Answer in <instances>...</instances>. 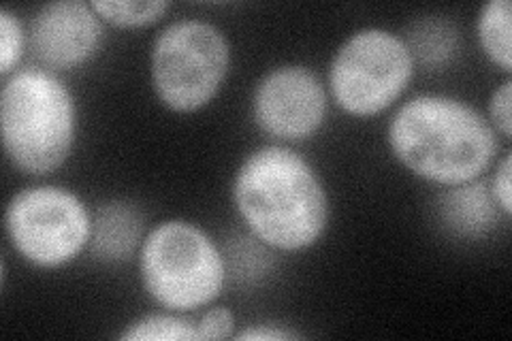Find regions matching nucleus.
I'll list each match as a JSON object with an SVG mask.
<instances>
[{
	"label": "nucleus",
	"mask_w": 512,
	"mask_h": 341,
	"mask_svg": "<svg viewBox=\"0 0 512 341\" xmlns=\"http://www.w3.org/2000/svg\"><path fill=\"white\" fill-rule=\"evenodd\" d=\"M197 327L201 339H227L233 335L235 318L227 307H214L201 318Z\"/></svg>",
	"instance_id": "obj_18"
},
{
	"label": "nucleus",
	"mask_w": 512,
	"mask_h": 341,
	"mask_svg": "<svg viewBox=\"0 0 512 341\" xmlns=\"http://www.w3.org/2000/svg\"><path fill=\"white\" fill-rule=\"evenodd\" d=\"M491 194L506 216L512 214V156L506 154L493 177Z\"/></svg>",
	"instance_id": "obj_19"
},
{
	"label": "nucleus",
	"mask_w": 512,
	"mask_h": 341,
	"mask_svg": "<svg viewBox=\"0 0 512 341\" xmlns=\"http://www.w3.org/2000/svg\"><path fill=\"white\" fill-rule=\"evenodd\" d=\"M478 39L483 45L489 60L500 67L504 73H510V3L508 0H491L480 11L478 18Z\"/></svg>",
	"instance_id": "obj_13"
},
{
	"label": "nucleus",
	"mask_w": 512,
	"mask_h": 341,
	"mask_svg": "<svg viewBox=\"0 0 512 341\" xmlns=\"http://www.w3.org/2000/svg\"><path fill=\"white\" fill-rule=\"evenodd\" d=\"M395 158L423 180L461 186L478 180L498 152L493 126L451 96H416L389 124Z\"/></svg>",
	"instance_id": "obj_2"
},
{
	"label": "nucleus",
	"mask_w": 512,
	"mask_h": 341,
	"mask_svg": "<svg viewBox=\"0 0 512 341\" xmlns=\"http://www.w3.org/2000/svg\"><path fill=\"white\" fill-rule=\"evenodd\" d=\"M412 60H419L427 69H442L459 50V32L451 20L442 15H425L408 26Z\"/></svg>",
	"instance_id": "obj_12"
},
{
	"label": "nucleus",
	"mask_w": 512,
	"mask_h": 341,
	"mask_svg": "<svg viewBox=\"0 0 512 341\" xmlns=\"http://www.w3.org/2000/svg\"><path fill=\"white\" fill-rule=\"evenodd\" d=\"M301 335L288 329L280 327H269V324H259V327H250L244 329L242 333H237V339L242 341H286V339H299Z\"/></svg>",
	"instance_id": "obj_20"
},
{
	"label": "nucleus",
	"mask_w": 512,
	"mask_h": 341,
	"mask_svg": "<svg viewBox=\"0 0 512 341\" xmlns=\"http://www.w3.org/2000/svg\"><path fill=\"white\" fill-rule=\"evenodd\" d=\"M101 39V18L92 5L79 0L45 5L30 24L32 54L47 69H73L90 60Z\"/></svg>",
	"instance_id": "obj_9"
},
{
	"label": "nucleus",
	"mask_w": 512,
	"mask_h": 341,
	"mask_svg": "<svg viewBox=\"0 0 512 341\" xmlns=\"http://www.w3.org/2000/svg\"><path fill=\"white\" fill-rule=\"evenodd\" d=\"M254 122L271 137L301 141L312 137L327 116V92L318 75L301 64L269 71L254 90Z\"/></svg>",
	"instance_id": "obj_8"
},
{
	"label": "nucleus",
	"mask_w": 512,
	"mask_h": 341,
	"mask_svg": "<svg viewBox=\"0 0 512 341\" xmlns=\"http://www.w3.org/2000/svg\"><path fill=\"white\" fill-rule=\"evenodd\" d=\"M438 218L448 233L478 239L498 224V203L483 182H468L444 190L438 203Z\"/></svg>",
	"instance_id": "obj_11"
},
{
	"label": "nucleus",
	"mask_w": 512,
	"mask_h": 341,
	"mask_svg": "<svg viewBox=\"0 0 512 341\" xmlns=\"http://www.w3.org/2000/svg\"><path fill=\"white\" fill-rule=\"evenodd\" d=\"M165 0H94L92 9L101 20L120 26L137 28L163 18L167 11Z\"/></svg>",
	"instance_id": "obj_14"
},
{
	"label": "nucleus",
	"mask_w": 512,
	"mask_h": 341,
	"mask_svg": "<svg viewBox=\"0 0 512 341\" xmlns=\"http://www.w3.org/2000/svg\"><path fill=\"white\" fill-rule=\"evenodd\" d=\"M5 229L28 263L52 269L71 263L88 246L92 216L73 192L32 186L9 201Z\"/></svg>",
	"instance_id": "obj_7"
},
{
	"label": "nucleus",
	"mask_w": 512,
	"mask_h": 341,
	"mask_svg": "<svg viewBox=\"0 0 512 341\" xmlns=\"http://www.w3.org/2000/svg\"><path fill=\"white\" fill-rule=\"evenodd\" d=\"M489 116L495 126V131H500L502 137H512V81L506 79L504 84L491 94L489 101Z\"/></svg>",
	"instance_id": "obj_17"
},
{
	"label": "nucleus",
	"mask_w": 512,
	"mask_h": 341,
	"mask_svg": "<svg viewBox=\"0 0 512 341\" xmlns=\"http://www.w3.org/2000/svg\"><path fill=\"white\" fill-rule=\"evenodd\" d=\"M146 216L131 201H107L96 207L92 216L90 252L103 263L131 261L143 246Z\"/></svg>",
	"instance_id": "obj_10"
},
{
	"label": "nucleus",
	"mask_w": 512,
	"mask_h": 341,
	"mask_svg": "<svg viewBox=\"0 0 512 341\" xmlns=\"http://www.w3.org/2000/svg\"><path fill=\"white\" fill-rule=\"evenodd\" d=\"M231 47L220 28L203 20L169 24L152 47V84L173 111H197L210 103L227 77Z\"/></svg>",
	"instance_id": "obj_5"
},
{
	"label": "nucleus",
	"mask_w": 512,
	"mask_h": 341,
	"mask_svg": "<svg viewBox=\"0 0 512 341\" xmlns=\"http://www.w3.org/2000/svg\"><path fill=\"white\" fill-rule=\"evenodd\" d=\"M233 201L248 229L265 246L310 248L329 222L323 182L299 154L267 145L252 152L233 182Z\"/></svg>",
	"instance_id": "obj_1"
},
{
	"label": "nucleus",
	"mask_w": 512,
	"mask_h": 341,
	"mask_svg": "<svg viewBox=\"0 0 512 341\" xmlns=\"http://www.w3.org/2000/svg\"><path fill=\"white\" fill-rule=\"evenodd\" d=\"M139 265L150 297L173 312H195L212 303L227 275L212 237L184 220L158 224L143 239Z\"/></svg>",
	"instance_id": "obj_4"
},
{
	"label": "nucleus",
	"mask_w": 512,
	"mask_h": 341,
	"mask_svg": "<svg viewBox=\"0 0 512 341\" xmlns=\"http://www.w3.org/2000/svg\"><path fill=\"white\" fill-rule=\"evenodd\" d=\"M124 341H199V327L195 322L167 316V314H150L133 322L122 333Z\"/></svg>",
	"instance_id": "obj_15"
},
{
	"label": "nucleus",
	"mask_w": 512,
	"mask_h": 341,
	"mask_svg": "<svg viewBox=\"0 0 512 341\" xmlns=\"http://www.w3.org/2000/svg\"><path fill=\"white\" fill-rule=\"evenodd\" d=\"M412 73L414 60L404 39L382 28H363L335 54L329 86L350 116L370 118L399 99Z\"/></svg>",
	"instance_id": "obj_6"
},
{
	"label": "nucleus",
	"mask_w": 512,
	"mask_h": 341,
	"mask_svg": "<svg viewBox=\"0 0 512 341\" xmlns=\"http://www.w3.org/2000/svg\"><path fill=\"white\" fill-rule=\"evenodd\" d=\"M3 145L11 162L30 175H47L69 158L77 113L71 90L41 69L11 75L0 94Z\"/></svg>",
	"instance_id": "obj_3"
},
{
	"label": "nucleus",
	"mask_w": 512,
	"mask_h": 341,
	"mask_svg": "<svg viewBox=\"0 0 512 341\" xmlns=\"http://www.w3.org/2000/svg\"><path fill=\"white\" fill-rule=\"evenodd\" d=\"M24 30L20 20L9 9L0 11V73L9 77L11 71L18 67L24 52Z\"/></svg>",
	"instance_id": "obj_16"
}]
</instances>
